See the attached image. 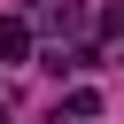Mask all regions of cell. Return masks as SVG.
<instances>
[{"instance_id":"6da1fadb","label":"cell","mask_w":124,"mask_h":124,"mask_svg":"<svg viewBox=\"0 0 124 124\" xmlns=\"http://www.w3.org/2000/svg\"><path fill=\"white\" fill-rule=\"evenodd\" d=\"M0 62H31V23L23 16H0Z\"/></svg>"},{"instance_id":"7a4b0ae2","label":"cell","mask_w":124,"mask_h":124,"mask_svg":"<svg viewBox=\"0 0 124 124\" xmlns=\"http://www.w3.org/2000/svg\"><path fill=\"white\" fill-rule=\"evenodd\" d=\"M62 116H78V124H85V116H101V93H93V85H70V101H62Z\"/></svg>"},{"instance_id":"3957f363","label":"cell","mask_w":124,"mask_h":124,"mask_svg":"<svg viewBox=\"0 0 124 124\" xmlns=\"http://www.w3.org/2000/svg\"><path fill=\"white\" fill-rule=\"evenodd\" d=\"M78 23H85V8H78V0H62V8H46V31H78Z\"/></svg>"}]
</instances>
